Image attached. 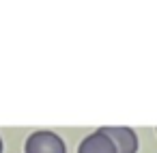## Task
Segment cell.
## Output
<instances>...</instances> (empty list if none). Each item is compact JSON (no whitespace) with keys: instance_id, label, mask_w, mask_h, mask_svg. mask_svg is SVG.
Masks as SVG:
<instances>
[{"instance_id":"cell-1","label":"cell","mask_w":157,"mask_h":153,"mask_svg":"<svg viewBox=\"0 0 157 153\" xmlns=\"http://www.w3.org/2000/svg\"><path fill=\"white\" fill-rule=\"evenodd\" d=\"M26 153H67V149H65V140L56 131L39 129L28 136Z\"/></svg>"},{"instance_id":"cell-2","label":"cell","mask_w":157,"mask_h":153,"mask_svg":"<svg viewBox=\"0 0 157 153\" xmlns=\"http://www.w3.org/2000/svg\"><path fill=\"white\" fill-rule=\"evenodd\" d=\"M99 129L110 138L116 153H136L138 151V136L131 127H99Z\"/></svg>"},{"instance_id":"cell-3","label":"cell","mask_w":157,"mask_h":153,"mask_svg":"<svg viewBox=\"0 0 157 153\" xmlns=\"http://www.w3.org/2000/svg\"><path fill=\"white\" fill-rule=\"evenodd\" d=\"M78 153H116V149H114V144L110 142V138H108L101 129H97V131L88 134V136L82 140Z\"/></svg>"},{"instance_id":"cell-4","label":"cell","mask_w":157,"mask_h":153,"mask_svg":"<svg viewBox=\"0 0 157 153\" xmlns=\"http://www.w3.org/2000/svg\"><path fill=\"white\" fill-rule=\"evenodd\" d=\"M0 153H2V138H0Z\"/></svg>"}]
</instances>
